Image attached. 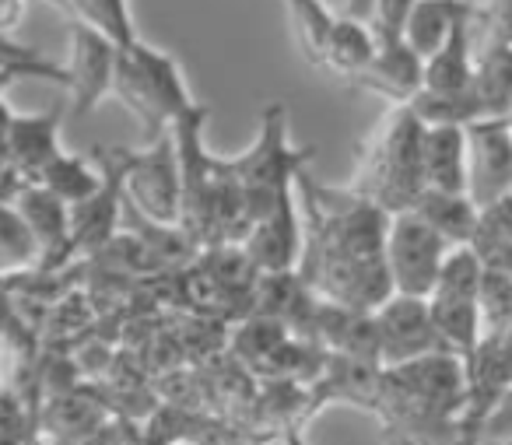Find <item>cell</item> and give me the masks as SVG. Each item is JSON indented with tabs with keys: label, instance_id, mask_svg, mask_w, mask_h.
Masks as SVG:
<instances>
[{
	"label": "cell",
	"instance_id": "1",
	"mask_svg": "<svg viewBox=\"0 0 512 445\" xmlns=\"http://www.w3.org/2000/svg\"><path fill=\"white\" fill-rule=\"evenodd\" d=\"M295 197L306 204V242L295 270L323 302L372 312L393 295L386 270L390 214L355 190L320 186L309 169L295 176Z\"/></svg>",
	"mask_w": 512,
	"mask_h": 445
},
{
	"label": "cell",
	"instance_id": "2",
	"mask_svg": "<svg viewBox=\"0 0 512 445\" xmlns=\"http://www.w3.org/2000/svg\"><path fill=\"white\" fill-rule=\"evenodd\" d=\"M386 214L411 211L425 190L421 176V123L404 102L390 106L358 151V179L351 186Z\"/></svg>",
	"mask_w": 512,
	"mask_h": 445
},
{
	"label": "cell",
	"instance_id": "3",
	"mask_svg": "<svg viewBox=\"0 0 512 445\" xmlns=\"http://www.w3.org/2000/svg\"><path fill=\"white\" fill-rule=\"evenodd\" d=\"M313 155V148L288 144V109L285 102H271L260 113V134H256L253 148L242 151L239 158H228L249 225L271 214L274 207L295 200V176L313 162Z\"/></svg>",
	"mask_w": 512,
	"mask_h": 445
},
{
	"label": "cell",
	"instance_id": "4",
	"mask_svg": "<svg viewBox=\"0 0 512 445\" xmlns=\"http://www.w3.org/2000/svg\"><path fill=\"white\" fill-rule=\"evenodd\" d=\"M109 95H116L141 120L144 144L169 134L172 123L197 106L190 99V92H186L183 71H179L176 60L169 53H158L151 46H144L141 39L116 50L113 92Z\"/></svg>",
	"mask_w": 512,
	"mask_h": 445
},
{
	"label": "cell",
	"instance_id": "5",
	"mask_svg": "<svg viewBox=\"0 0 512 445\" xmlns=\"http://www.w3.org/2000/svg\"><path fill=\"white\" fill-rule=\"evenodd\" d=\"M99 155L116 169L123 186V200L158 225H176L179 218V165L172 134L144 144L141 151L130 148H99ZM179 228V225H176Z\"/></svg>",
	"mask_w": 512,
	"mask_h": 445
},
{
	"label": "cell",
	"instance_id": "6",
	"mask_svg": "<svg viewBox=\"0 0 512 445\" xmlns=\"http://www.w3.org/2000/svg\"><path fill=\"white\" fill-rule=\"evenodd\" d=\"M446 253H449V242L442 239L425 218H418L414 211L390 214L383 256H386L393 291L428 298L435 288V277H439V267H442V260H446Z\"/></svg>",
	"mask_w": 512,
	"mask_h": 445
},
{
	"label": "cell",
	"instance_id": "7",
	"mask_svg": "<svg viewBox=\"0 0 512 445\" xmlns=\"http://www.w3.org/2000/svg\"><path fill=\"white\" fill-rule=\"evenodd\" d=\"M372 323H376L379 365L383 368L404 365V361H414L421 354L442 351L432 312H428V298L393 291L383 305L372 309Z\"/></svg>",
	"mask_w": 512,
	"mask_h": 445
},
{
	"label": "cell",
	"instance_id": "8",
	"mask_svg": "<svg viewBox=\"0 0 512 445\" xmlns=\"http://www.w3.org/2000/svg\"><path fill=\"white\" fill-rule=\"evenodd\" d=\"M467 137V197L474 207L495 204L512 193V127L509 120H470Z\"/></svg>",
	"mask_w": 512,
	"mask_h": 445
},
{
	"label": "cell",
	"instance_id": "9",
	"mask_svg": "<svg viewBox=\"0 0 512 445\" xmlns=\"http://www.w3.org/2000/svg\"><path fill=\"white\" fill-rule=\"evenodd\" d=\"M120 46L92 25L71 22V60L64 64L74 116H88L113 92V67Z\"/></svg>",
	"mask_w": 512,
	"mask_h": 445
},
{
	"label": "cell",
	"instance_id": "10",
	"mask_svg": "<svg viewBox=\"0 0 512 445\" xmlns=\"http://www.w3.org/2000/svg\"><path fill=\"white\" fill-rule=\"evenodd\" d=\"M15 211L22 214L25 228L32 232L39 249L36 270L46 274H60L67 263L74 260L71 253V218H67V204L39 183H25L22 193L15 197Z\"/></svg>",
	"mask_w": 512,
	"mask_h": 445
},
{
	"label": "cell",
	"instance_id": "11",
	"mask_svg": "<svg viewBox=\"0 0 512 445\" xmlns=\"http://www.w3.org/2000/svg\"><path fill=\"white\" fill-rule=\"evenodd\" d=\"M92 158L102 165V186L92 197L67 204V218H71V253L74 256H95L109 239L116 235L123 218V186L116 169L99 155V148L92 151Z\"/></svg>",
	"mask_w": 512,
	"mask_h": 445
},
{
	"label": "cell",
	"instance_id": "12",
	"mask_svg": "<svg viewBox=\"0 0 512 445\" xmlns=\"http://www.w3.org/2000/svg\"><path fill=\"white\" fill-rule=\"evenodd\" d=\"M372 39H376L372 60L351 78V85L383 95L390 106L411 102V95L421 88L425 60L404 43V36H372Z\"/></svg>",
	"mask_w": 512,
	"mask_h": 445
},
{
	"label": "cell",
	"instance_id": "13",
	"mask_svg": "<svg viewBox=\"0 0 512 445\" xmlns=\"http://www.w3.org/2000/svg\"><path fill=\"white\" fill-rule=\"evenodd\" d=\"M463 106L470 120H509L512 116V46L474 50L470 78L463 88Z\"/></svg>",
	"mask_w": 512,
	"mask_h": 445
},
{
	"label": "cell",
	"instance_id": "14",
	"mask_svg": "<svg viewBox=\"0 0 512 445\" xmlns=\"http://www.w3.org/2000/svg\"><path fill=\"white\" fill-rule=\"evenodd\" d=\"M239 246L260 274L295 270L299 253H302V228H299V218H295V200L274 207L264 218H256L253 225H249V232L239 239Z\"/></svg>",
	"mask_w": 512,
	"mask_h": 445
},
{
	"label": "cell",
	"instance_id": "15",
	"mask_svg": "<svg viewBox=\"0 0 512 445\" xmlns=\"http://www.w3.org/2000/svg\"><path fill=\"white\" fill-rule=\"evenodd\" d=\"M421 176L425 190L467 193V137L460 123L421 127Z\"/></svg>",
	"mask_w": 512,
	"mask_h": 445
},
{
	"label": "cell",
	"instance_id": "16",
	"mask_svg": "<svg viewBox=\"0 0 512 445\" xmlns=\"http://www.w3.org/2000/svg\"><path fill=\"white\" fill-rule=\"evenodd\" d=\"M428 312H432L435 333H439V347L460 361L470 379V368H474L477 351H481V340H484V323H481V309H477V298L428 295Z\"/></svg>",
	"mask_w": 512,
	"mask_h": 445
},
{
	"label": "cell",
	"instance_id": "17",
	"mask_svg": "<svg viewBox=\"0 0 512 445\" xmlns=\"http://www.w3.org/2000/svg\"><path fill=\"white\" fill-rule=\"evenodd\" d=\"M60 109L53 113H36V116H18L11 120L8 141L4 151L15 162V169L25 176V183H36L43 176V169L60 155Z\"/></svg>",
	"mask_w": 512,
	"mask_h": 445
},
{
	"label": "cell",
	"instance_id": "18",
	"mask_svg": "<svg viewBox=\"0 0 512 445\" xmlns=\"http://www.w3.org/2000/svg\"><path fill=\"white\" fill-rule=\"evenodd\" d=\"M467 15H470V8L453 22L446 43H442L432 57H425V74H421V88H425V92L463 99V88H467V78H470V64H474Z\"/></svg>",
	"mask_w": 512,
	"mask_h": 445
},
{
	"label": "cell",
	"instance_id": "19",
	"mask_svg": "<svg viewBox=\"0 0 512 445\" xmlns=\"http://www.w3.org/2000/svg\"><path fill=\"white\" fill-rule=\"evenodd\" d=\"M372 50H376V39H372L369 25L355 22V18H348V15H337L334 25H330V36H327V43H323L320 64L316 67L351 81L372 60Z\"/></svg>",
	"mask_w": 512,
	"mask_h": 445
},
{
	"label": "cell",
	"instance_id": "20",
	"mask_svg": "<svg viewBox=\"0 0 512 445\" xmlns=\"http://www.w3.org/2000/svg\"><path fill=\"white\" fill-rule=\"evenodd\" d=\"M418 218H425L449 246H467L470 235L477 228V207L467 193H439V190H421V197L411 207Z\"/></svg>",
	"mask_w": 512,
	"mask_h": 445
},
{
	"label": "cell",
	"instance_id": "21",
	"mask_svg": "<svg viewBox=\"0 0 512 445\" xmlns=\"http://www.w3.org/2000/svg\"><path fill=\"white\" fill-rule=\"evenodd\" d=\"M467 8L470 4H460V0H414L411 15H407V22H404V43L411 46L421 60L432 57V53L446 43L453 22Z\"/></svg>",
	"mask_w": 512,
	"mask_h": 445
},
{
	"label": "cell",
	"instance_id": "22",
	"mask_svg": "<svg viewBox=\"0 0 512 445\" xmlns=\"http://www.w3.org/2000/svg\"><path fill=\"white\" fill-rule=\"evenodd\" d=\"M39 186H46L50 193H57L64 204H78V200L92 197L102 186V165L92 155H67L60 151L50 165L43 169V176L36 179Z\"/></svg>",
	"mask_w": 512,
	"mask_h": 445
},
{
	"label": "cell",
	"instance_id": "23",
	"mask_svg": "<svg viewBox=\"0 0 512 445\" xmlns=\"http://www.w3.org/2000/svg\"><path fill=\"white\" fill-rule=\"evenodd\" d=\"M67 18L81 25H92L102 36L113 39L116 46H130L137 39L127 0H67Z\"/></svg>",
	"mask_w": 512,
	"mask_h": 445
},
{
	"label": "cell",
	"instance_id": "24",
	"mask_svg": "<svg viewBox=\"0 0 512 445\" xmlns=\"http://www.w3.org/2000/svg\"><path fill=\"white\" fill-rule=\"evenodd\" d=\"M39 249L15 204H0V277L36 270Z\"/></svg>",
	"mask_w": 512,
	"mask_h": 445
},
{
	"label": "cell",
	"instance_id": "25",
	"mask_svg": "<svg viewBox=\"0 0 512 445\" xmlns=\"http://www.w3.org/2000/svg\"><path fill=\"white\" fill-rule=\"evenodd\" d=\"M470 50L512 46V0H470Z\"/></svg>",
	"mask_w": 512,
	"mask_h": 445
},
{
	"label": "cell",
	"instance_id": "26",
	"mask_svg": "<svg viewBox=\"0 0 512 445\" xmlns=\"http://www.w3.org/2000/svg\"><path fill=\"white\" fill-rule=\"evenodd\" d=\"M285 4H288V18H292V32H295V39H299V50L306 53V60L316 67L337 15H330V11L323 8V0H285Z\"/></svg>",
	"mask_w": 512,
	"mask_h": 445
},
{
	"label": "cell",
	"instance_id": "27",
	"mask_svg": "<svg viewBox=\"0 0 512 445\" xmlns=\"http://www.w3.org/2000/svg\"><path fill=\"white\" fill-rule=\"evenodd\" d=\"M477 309H481L484 337L509 330L512 326V274L484 270L481 288H477Z\"/></svg>",
	"mask_w": 512,
	"mask_h": 445
},
{
	"label": "cell",
	"instance_id": "28",
	"mask_svg": "<svg viewBox=\"0 0 512 445\" xmlns=\"http://www.w3.org/2000/svg\"><path fill=\"white\" fill-rule=\"evenodd\" d=\"M36 428V410L18 400L8 386H0V445H22Z\"/></svg>",
	"mask_w": 512,
	"mask_h": 445
},
{
	"label": "cell",
	"instance_id": "29",
	"mask_svg": "<svg viewBox=\"0 0 512 445\" xmlns=\"http://www.w3.org/2000/svg\"><path fill=\"white\" fill-rule=\"evenodd\" d=\"M18 78H50V81H57V85H67L64 67L39 57V53H22V57H15V53H0V92Z\"/></svg>",
	"mask_w": 512,
	"mask_h": 445
},
{
	"label": "cell",
	"instance_id": "30",
	"mask_svg": "<svg viewBox=\"0 0 512 445\" xmlns=\"http://www.w3.org/2000/svg\"><path fill=\"white\" fill-rule=\"evenodd\" d=\"M414 0H376L369 15V32L372 36H404V22L411 15Z\"/></svg>",
	"mask_w": 512,
	"mask_h": 445
},
{
	"label": "cell",
	"instance_id": "31",
	"mask_svg": "<svg viewBox=\"0 0 512 445\" xmlns=\"http://www.w3.org/2000/svg\"><path fill=\"white\" fill-rule=\"evenodd\" d=\"M25 176L15 169V162L8 158V151L0 148V204H15V197L22 193Z\"/></svg>",
	"mask_w": 512,
	"mask_h": 445
},
{
	"label": "cell",
	"instance_id": "32",
	"mask_svg": "<svg viewBox=\"0 0 512 445\" xmlns=\"http://www.w3.org/2000/svg\"><path fill=\"white\" fill-rule=\"evenodd\" d=\"M25 0H0V39H11V32L22 25Z\"/></svg>",
	"mask_w": 512,
	"mask_h": 445
},
{
	"label": "cell",
	"instance_id": "33",
	"mask_svg": "<svg viewBox=\"0 0 512 445\" xmlns=\"http://www.w3.org/2000/svg\"><path fill=\"white\" fill-rule=\"evenodd\" d=\"M372 4H376V0H348V18H355V22H369Z\"/></svg>",
	"mask_w": 512,
	"mask_h": 445
},
{
	"label": "cell",
	"instance_id": "34",
	"mask_svg": "<svg viewBox=\"0 0 512 445\" xmlns=\"http://www.w3.org/2000/svg\"><path fill=\"white\" fill-rule=\"evenodd\" d=\"M11 120H15V113H11V106H8V102L0 99V148H4V141H8Z\"/></svg>",
	"mask_w": 512,
	"mask_h": 445
},
{
	"label": "cell",
	"instance_id": "35",
	"mask_svg": "<svg viewBox=\"0 0 512 445\" xmlns=\"http://www.w3.org/2000/svg\"><path fill=\"white\" fill-rule=\"evenodd\" d=\"M281 445H306L302 442V431H288V435H281Z\"/></svg>",
	"mask_w": 512,
	"mask_h": 445
},
{
	"label": "cell",
	"instance_id": "36",
	"mask_svg": "<svg viewBox=\"0 0 512 445\" xmlns=\"http://www.w3.org/2000/svg\"><path fill=\"white\" fill-rule=\"evenodd\" d=\"M22 445H50V442H46V435H43V431H39V428H36V431H32V435H29V438H25V442H22Z\"/></svg>",
	"mask_w": 512,
	"mask_h": 445
},
{
	"label": "cell",
	"instance_id": "37",
	"mask_svg": "<svg viewBox=\"0 0 512 445\" xmlns=\"http://www.w3.org/2000/svg\"><path fill=\"white\" fill-rule=\"evenodd\" d=\"M46 4H53V8H57V11H60V15H64V18H67V0H46Z\"/></svg>",
	"mask_w": 512,
	"mask_h": 445
},
{
	"label": "cell",
	"instance_id": "38",
	"mask_svg": "<svg viewBox=\"0 0 512 445\" xmlns=\"http://www.w3.org/2000/svg\"><path fill=\"white\" fill-rule=\"evenodd\" d=\"M169 445H200V442H193V438H176V442H169Z\"/></svg>",
	"mask_w": 512,
	"mask_h": 445
},
{
	"label": "cell",
	"instance_id": "39",
	"mask_svg": "<svg viewBox=\"0 0 512 445\" xmlns=\"http://www.w3.org/2000/svg\"><path fill=\"white\" fill-rule=\"evenodd\" d=\"M460 4H470V0H460Z\"/></svg>",
	"mask_w": 512,
	"mask_h": 445
},
{
	"label": "cell",
	"instance_id": "40",
	"mask_svg": "<svg viewBox=\"0 0 512 445\" xmlns=\"http://www.w3.org/2000/svg\"><path fill=\"white\" fill-rule=\"evenodd\" d=\"M509 127H512V120H509Z\"/></svg>",
	"mask_w": 512,
	"mask_h": 445
},
{
	"label": "cell",
	"instance_id": "41",
	"mask_svg": "<svg viewBox=\"0 0 512 445\" xmlns=\"http://www.w3.org/2000/svg\"><path fill=\"white\" fill-rule=\"evenodd\" d=\"M509 120H512V116H509Z\"/></svg>",
	"mask_w": 512,
	"mask_h": 445
},
{
	"label": "cell",
	"instance_id": "42",
	"mask_svg": "<svg viewBox=\"0 0 512 445\" xmlns=\"http://www.w3.org/2000/svg\"><path fill=\"white\" fill-rule=\"evenodd\" d=\"M235 445H239V442H235Z\"/></svg>",
	"mask_w": 512,
	"mask_h": 445
}]
</instances>
